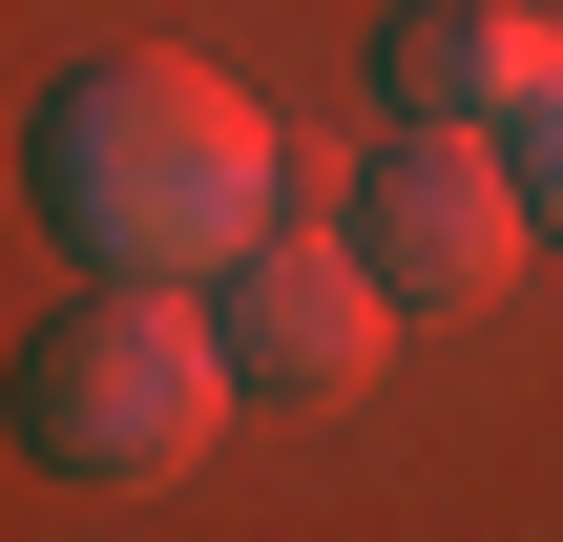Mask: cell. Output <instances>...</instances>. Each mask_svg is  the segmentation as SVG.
<instances>
[{
    "label": "cell",
    "mask_w": 563,
    "mask_h": 542,
    "mask_svg": "<svg viewBox=\"0 0 563 542\" xmlns=\"http://www.w3.org/2000/svg\"><path fill=\"white\" fill-rule=\"evenodd\" d=\"M355 251H376L397 313H481V292L543 251V188H522L501 125H376V167H355Z\"/></svg>",
    "instance_id": "3957f363"
},
{
    "label": "cell",
    "mask_w": 563,
    "mask_h": 542,
    "mask_svg": "<svg viewBox=\"0 0 563 542\" xmlns=\"http://www.w3.org/2000/svg\"><path fill=\"white\" fill-rule=\"evenodd\" d=\"M376 104L397 125H543L563 104V21H522V0H397L376 21Z\"/></svg>",
    "instance_id": "5b68a950"
},
{
    "label": "cell",
    "mask_w": 563,
    "mask_h": 542,
    "mask_svg": "<svg viewBox=\"0 0 563 542\" xmlns=\"http://www.w3.org/2000/svg\"><path fill=\"white\" fill-rule=\"evenodd\" d=\"M522 188H543V251H563V104L522 125Z\"/></svg>",
    "instance_id": "8992f818"
},
{
    "label": "cell",
    "mask_w": 563,
    "mask_h": 542,
    "mask_svg": "<svg viewBox=\"0 0 563 542\" xmlns=\"http://www.w3.org/2000/svg\"><path fill=\"white\" fill-rule=\"evenodd\" d=\"M209 313H230L251 397H376V355H397V292H376L355 230H272L251 272H209Z\"/></svg>",
    "instance_id": "277c9868"
},
{
    "label": "cell",
    "mask_w": 563,
    "mask_h": 542,
    "mask_svg": "<svg viewBox=\"0 0 563 542\" xmlns=\"http://www.w3.org/2000/svg\"><path fill=\"white\" fill-rule=\"evenodd\" d=\"M230 313L209 292H167V272H104L84 313H42L21 334V460L42 480H188L209 439H230Z\"/></svg>",
    "instance_id": "7a4b0ae2"
},
{
    "label": "cell",
    "mask_w": 563,
    "mask_h": 542,
    "mask_svg": "<svg viewBox=\"0 0 563 542\" xmlns=\"http://www.w3.org/2000/svg\"><path fill=\"white\" fill-rule=\"evenodd\" d=\"M42 230H63L84 272H167V292L251 272V251H272V125H251V84H209V63H167V42L84 63V84L42 104Z\"/></svg>",
    "instance_id": "6da1fadb"
}]
</instances>
